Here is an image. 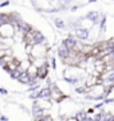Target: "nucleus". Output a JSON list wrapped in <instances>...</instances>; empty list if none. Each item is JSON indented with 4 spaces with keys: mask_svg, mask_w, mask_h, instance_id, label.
<instances>
[{
    "mask_svg": "<svg viewBox=\"0 0 114 121\" xmlns=\"http://www.w3.org/2000/svg\"><path fill=\"white\" fill-rule=\"evenodd\" d=\"M0 36L1 38H13L15 36V26L12 23L0 26Z\"/></svg>",
    "mask_w": 114,
    "mask_h": 121,
    "instance_id": "nucleus-1",
    "label": "nucleus"
},
{
    "mask_svg": "<svg viewBox=\"0 0 114 121\" xmlns=\"http://www.w3.org/2000/svg\"><path fill=\"white\" fill-rule=\"evenodd\" d=\"M48 74V65L47 63H43V65H40L36 67V78L38 79H44V78L47 77Z\"/></svg>",
    "mask_w": 114,
    "mask_h": 121,
    "instance_id": "nucleus-2",
    "label": "nucleus"
},
{
    "mask_svg": "<svg viewBox=\"0 0 114 121\" xmlns=\"http://www.w3.org/2000/svg\"><path fill=\"white\" fill-rule=\"evenodd\" d=\"M35 105L38 106L39 109L42 110H48V109L51 108V102H50V98H36L35 101Z\"/></svg>",
    "mask_w": 114,
    "mask_h": 121,
    "instance_id": "nucleus-3",
    "label": "nucleus"
},
{
    "mask_svg": "<svg viewBox=\"0 0 114 121\" xmlns=\"http://www.w3.org/2000/svg\"><path fill=\"white\" fill-rule=\"evenodd\" d=\"M75 35H77V38L81 39V40H86L89 38V31L85 30V28H77L75 30Z\"/></svg>",
    "mask_w": 114,
    "mask_h": 121,
    "instance_id": "nucleus-4",
    "label": "nucleus"
},
{
    "mask_svg": "<svg viewBox=\"0 0 114 121\" xmlns=\"http://www.w3.org/2000/svg\"><path fill=\"white\" fill-rule=\"evenodd\" d=\"M58 54H59V56H61L62 59L65 60L67 56H69V54H70V50H69L65 44L62 43L61 46H59V48H58Z\"/></svg>",
    "mask_w": 114,
    "mask_h": 121,
    "instance_id": "nucleus-5",
    "label": "nucleus"
},
{
    "mask_svg": "<svg viewBox=\"0 0 114 121\" xmlns=\"http://www.w3.org/2000/svg\"><path fill=\"white\" fill-rule=\"evenodd\" d=\"M63 44H65L69 50H73V48L75 47V44H77V40H75V38H73V36H69V38H66L63 40Z\"/></svg>",
    "mask_w": 114,
    "mask_h": 121,
    "instance_id": "nucleus-6",
    "label": "nucleus"
},
{
    "mask_svg": "<svg viewBox=\"0 0 114 121\" xmlns=\"http://www.w3.org/2000/svg\"><path fill=\"white\" fill-rule=\"evenodd\" d=\"M11 22H12V16H11V15L0 12V26L7 24V23H11Z\"/></svg>",
    "mask_w": 114,
    "mask_h": 121,
    "instance_id": "nucleus-7",
    "label": "nucleus"
},
{
    "mask_svg": "<svg viewBox=\"0 0 114 121\" xmlns=\"http://www.w3.org/2000/svg\"><path fill=\"white\" fill-rule=\"evenodd\" d=\"M87 117H90V116L87 114L86 110H79V112L75 114V120L77 121H83V120H86Z\"/></svg>",
    "mask_w": 114,
    "mask_h": 121,
    "instance_id": "nucleus-8",
    "label": "nucleus"
},
{
    "mask_svg": "<svg viewBox=\"0 0 114 121\" xmlns=\"http://www.w3.org/2000/svg\"><path fill=\"white\" fill-rule=\"evenodd\" d=\"M18 81L22 83H26V85H28V82H30V78H28V75H27V73H20L18 77Z\"/></svg>",
    "mask_w": 114,
    "mask_h": 121,
    "instance_id": "nucleus-9",
    "label": "nucleus"
},
{
    "mask_svg": "<svg viewBox=\"0 0 114 121\" xmlns=\"http://www.w3.org/2000/svg\"><path fill=\"white\" fill-rule=\"evenodd\" d=\"M55 26H57L58 28H63V27H65V22H63L62 19H55Z\"/></svg>",
    "mask_w": 114,
    "mask_h": 121,
    "instance_id": "nucleus-10",
    "label": "nucleus"
},
{
    "mask_svg": "<svg viewBox=\"0 0 114 121\" xmlns=\"http://www.w3.org/2000/svg\"><path fill=\"white\" fill-rule=\"evenodd\" d=\"M38 121H54V120H53V117L50 116V114H44V116L42 117V118H39Z\"/></svg>",
    "mask_w": 114,
    "mask_h": 121,
    "instance_id": "nucleus-11",
    "label": "nucleus"
},
{
    "mask_svg": "<svg viewBox=\"0 0 114 121\" xmlns=\"http://www.w3.org/2000/svg\"><path fill=\"white\" fill-rule=\"evenodd\" d=\"M65 121H77L75 120V117H66V118H63Z\"/></svg>",
    "mask_w": 114,
    "mask_h": 121,
    "instance_id": "nucleus-12",
    "label": "nucleus"
},
{
    "mask_svg": "<svg viewBox=\"0 0 114 121\" xmlns=\"http://www.w3.org/2000/svg\"><path fill=\"white\" fill-rule=\"evenodd\" d=\"M0 93H1V94H7V93H8V91H7V90H4V89H0Z\"/></svg>",
    "mask_w": 114,
    "mask_h": 121,
    "instance_id": "nucleus-13",
    "label": "nucleus"
},
{
    "mask_svg": "<svg viewBox=\"0 0 114 121\" xmlns=\"http://www.w3.org/2000/svg\"><path fill=\"white\" fill-rule=\"evenodd\" d=\"M8 4H9L8 1H3V3H1L0 5H1V7H5V5H8Z\"/></svg>",
    "mask_w": 114,
    "mask_h": 121,
    "instance_id": "nucleus-14",
    "label": "nucleus"
},
{
    "mask_svg": "<svg viewBox=\"0 0 114 121\" xmlns=\"http://www.w3.org/2000/svg\"><path fill=\"white\" fill-rule=\"evenodd\" d=\"M93 1H97V0H90V3H93Z\"/></svg>",
    "mask_w": 114,
    "mask_h": 121,
    "instance_id": "nucleus-15",
    "label": "nucleus"
}]
</instances>
